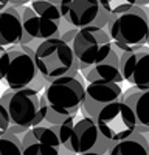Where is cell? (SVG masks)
I'll list each match as a JSON object with an SVG mask.
<instances>
[{
	"label": "cell",
	"mask_w": 149,
	"mask_h": 155,
	"mask_svg": "<svg viewBox=\"0 0 149 155\" xmlns=\"http://www.w3.org/2000/svg\"><path fill=\"white\" fill-rule=\"evenodd\" d=\"M106 31L110 34L112 42L123 51H134L149 45V22L141 6L112 12Z\"/></svg>",
	"instance_id": "6da1fadb"
},
{
	"label": "cell",
	"mask_w": 149,
	"mask_h": 155,
	"mask_svg": "<svg viewBox=\"0 0 149 155\" xmlns=\"http://www.w3.org/2000/svg\"><path fill=\"white\" fill-rule=\"evenodd\" d=\"M0 81L8 88H33L36 92H42L48 84L39 73L36 58L25 53L19 45L0 53Z\"/></svg>",
	"instance_id": "7a4b0ae2"
},
{
	"label": "cell",
	"mask_w": 149,
	"mask_h": 155,
	"mask_svg": "<svg viewBox=\"0 0 149 155\" xmlns=\"http://www.w3.org/2000/svg\"><path fill=\"white\" fill-rule=\"evenodd\" d=\"M36 65L47 82L64 76H78L79 61L73 47L61 37L42 41L36 50Z\"/></svg>",
	"instance_id": "3957f363"
},
{
	"label": "cell",
	"mask_w": 149,
	"mask_h": 155,
	"mask_svg": "<svg viewBox=\"0 0 149 155\" xmlns=\"http://www.w3.org/2000/svg\"><path fill=\"white\" fill-rule=\"evenodd\" d=\"M0 102L14 126L31 129L44 121L41 95L33 88H6L0 96Z\"/></svg>",
	"instance_id": "277c9868"
},
{
	"label": "cell",
	"mask_w": 149,
	"mask_h": 155,
	"mask_svg": "<svg viewBox=\"0 0 149 155\" xmlns=\"http://www.w3.org/2000/svg\"><path fill=\"white\" fill-rule=\"evenodd\" d=\"M44 95L53 112L62 116H76L82 107L85 95L84 76L79 71L78 76H64L55 79L47 84Z\"/></svg>",
	"instance_id": "5b68a950"
},
{
	"label": "cell",
	"mask_w": 149,
	"mask_h": 155,
	"mask_svg": "<svg viewBox=\"0 0 149 155\" xmlns=\"http://www.w3.org/2000/svg\"><path fill=\"white\" fill-rule=\"evenodd\" d=\"M22 16L23 30L34 39L47 41L51 37H59V27L62 14L61 9L47 2V0H34L30 6H14Z\"/></svg>",
	"instance_id": "8992f818"
},
{
	"label": "cell",
	"mask_w": 149,
	"mask_h": 155,
	"mask_svg": "<svg viewBox=\"0 0 149 155\" xmlns=\"http://www.w3.org/2000/svg\"><path fill=\"white\" fill-rule=\"evenodd\" d=\"M71 47L79 61V71H84L107 58L112 51V37L104 28H82Z\"/></svg>",
	"instance_id": "52a82bcc"
},
{
	"label": "cell",
	"mask_w": 149,
	"mask_h": 155,
	"mask_svg": "<svg viewBox=\"0 0 149 155\" xmlns=\"http://www.w3.org/2000/svg\"><path fill=\"white\" fill-rule=\"evenodd\" d=\"M99 130L112 143L126 140L137 132V121L132 109L124 99L115 101L104 107L96 118Z\"/></svg>",
	"instance_id": "ba28073f"
},
{
	"label": "cell",
	"mask_w": 149,
	"mask_h": 155,
	"mask_svg": "<svg viewBox=\"0 0 149 155\" xmlns=\"http://www.w3.org/2000/svg\"><path fill=\"white\" fill-rule=\"evenodd\" d=\"M110 146L112 141L103 135L98 123L92 118H82L74 124L67 149L76 155H106Z\"/></svg>",
	"instance_id": "9c48e42d"
},
{
	"label": "cell",
	"mask_w": 149,
	"mask_h": 155,
	"mask_svg": "<svg viewBox=\"0 0 149 155\" xmlns=\"http://www.w3.org/2000/svg\"><path fill=\"white\" fill-rule=\"evenodd\" d=\"M112 12L101 3V0H71L62 14L71 27L82 28H104L107 27Z\"/></svg>",
	"instance_id": "30bf717a"
},
{
	"label": "cell",
	"mask_w": 149,
	"mask_h": 155,
	"mask_svg": "<svg viewBox=\"0 0 149 155\" xmlns=\"http://www.w3.org/2000/svg\"><path fill=\"white\" fill-rule=\"evenodd\" d=\"M121 64V73L124 81L138 88H149V47H143L134 51H123L112 42Z\"/></svg>",
	"instance_id": "8fae6325"
},
{
	"label": "cell",
	"mask_w": 149,
	"mask_h": 155,
	"mask_svg": "<svg viewBox=\"0 0 149 155\" xmlns=\"http://www.w3.org/2000/svg\"><path fill=\"white\" fill-rule=\"evenodd\" d=\"M123 88L115 82H89L85 85L82 102V116L96 121L99 112L115 101L123 99Z\"/></svg>",
	"instance_id": "7c38bea8"
},
{
	"label": "cell",
	"mask_w": 149,
	"mask_h": 155,
	"mask_svg": "<svg viewBox=\"0 0 149 155\" xmlns=\"http://www.w3.org/2000/svg\"><path fill=\"white\" fill-rule=\"evenodd\" d=\"M20 138L23 155H59L62 147L59 137L44 126L31 127Z\"/></svg>",
	"instance_id": "4fadbf2b"
},
{
	"label": "cell",
	"mask_w": 149,
	"mask_h": 155,
	"mask_svg": "<svg viewBox=\"0 0 149 155\" xmlns=\"http://www.w3.org/2000/svg\"><path fill=\"white\" fill-rule=\"evenodd\" d=\"M81 74L84 76V79L87 82H115V84H120L124 81L123 73H121L120 56L114 48L107 54V58H104L103 61H99L98 64L92 65L90 68L81 71Z\"/></svg>",
	"instance_id": "5bb4252c"
},
{
	"label": "cell",
	"mask_w": 149,
	"mask_h": 155,
	"mask_svg": "<svg viewBox=\"0 0 149 155\" xmlns=\"http://www.w3.org/2000/svg\"><path fill=\"white\" fill-rule=\"evenodd\" d=\"M23 34L22 16L14 6L0 11V53L20 44Z\"/></svg>",
	"instance_id": "9a60e30c"
},
{
	"label": "cell",
	"mask_w": 149,
	"mask_h": 155,
	"mask_svg": "<svg viewBox=\"0 0 149 155\" xmlns=\"http://www.w3.org/2000/svg\"><path fill=\"white\" fill-rule=\"evenodd\" d=\"M123 99L129 104L137 121V132L149 130V88L131 87L123 93Z\"/></svg>",
	"instance_id": "2e32d148"
},
{
	"label": "cell",
	"mask_w": 149,
	"mask_h": 155,
	"mask_svg": "<svg viewBox=\"0 0 149 155\" xmlns=\"http://www.w3.org/2000/svg\"><path fill=\"white\" fill-rule=\"evenodd\" d=\"M109 155H149V146L143 134L135 132L126 140L112 143Z\"/></svg>",
	"instance_id": "e0dca14e"
},
{
	"label": "cell",
	"mask_w": 149,
	"mask_h": 155,
	"mask_svg": "<svg viewBox=\"0 0 149 155\" xmlns=\"http://www.w3.org/2000/svg\"><path fill=\"white\" fill-rule=\"evenodd\" d=\"M0 155H23L22 138L9 132L0 137Z\"/></svg>",
	"instance_id": "ac0fdd59"
},
{
	"label": "cell",
	"mask_w": 149,
	"mask_h": 155,
	"mask_svg": "<svg viewBox=\"0 0 149 155\" xmlns=\"http://www.w3.org/2000/svg\"><path fill=\"white\" fill-rule=\"evenodd\" d=\"M11 126V121H9V116H8V112L6 109L2 106V102H0V137H3L8 129Z\"/></svg>",
	"instance_id": "d6986e66"
},
{
	"label": "cell",
	"mask_w": 149,
	"mask_h": 155,
	"mask_svg": "<svg viewBox=\"0 0 149 155\" xmlns=\"http://www.w3.org/2000/svg\"><path fill=\"white\" fill-rule=\"evenodd\" d=\"M101 3L110 11V12H114L118 6L124 5V3H127L126 0H101Z\"/></svg>",
	"instance_id": "ffe728a7"
},
{
	"label": "cell",
	"mask_w": 149,
	"mask_h": 155,
	"mask_svg": "<svg viewBox=\"0 0 149 155\" xmlns=\"http://www.w3.org/2000/svg\"><path fill=\"white\" fill-rule=\"evenodd\" d=\"M47 2L56 5L59 9H61V14H64V11L67 9V6L71 3V0H47Z\"/></svg>",
	"instance_id": "44dd1931"
},
{
	"label": "cell",
	"mask_w": 149,
	"mask_h": 155,
	"mask_svg": "<svg viewBox=\"0 0 149 155\" xmlns=\"http://www.w3.org/2000/svg\"><path fill=\"white\" fill-rule=\"evenodd\" d=\"M28 130H30V129H27V127H22V126H14V124H11V126H9V129H8V132H9V134H14V135H19V137L25 135Z\"/></svg>",
	"instance_id": "7402d4cb"
},
{
	"label": "cell",
	"mask_w": 149,
	"mask_h": 155,
	"mask_svg": "<svg viewBox=\"0 0 149 155\" xmlns=\"http://www.w3.org/2000/svg\"><path fill=\"white\" fill-rule=\"evenodd\" d=\"M127 3L131 5H135V6H146L149 5V0H126Z\"/></svg>",
	"instance_id": "603a6c76"
},
{
	"label": "cell",
	"mask_w": 149,
	"mask_h": 155,
	"mask_svg": "<svg viewBox=\"0 0 149 155\" xmlns=\"http://www.w3.org/2000/svg\"><path fill=\"white\" fill-rule=\"evenodd\" d=\"M34 0H11V5L9 6H20V5H27V3H31Z\"/></svg>",
	"instance_id": "cb8c5ba5"
},
{
	"label": "cell",
	"mask_w": 149,
	"mask_h": 155,
	"mask_svg": "<svg viewBox=\"0 0 149 155\" xmlns=\"http://www.w3.org/2000/svg\"><path fill=\"white\" fill-rule=\"evenodd\" d=\"M9 5H11V0H0V11L6 9Z\"/></svg>",
	"instance_id": "d4e9b609"
},
{
	"label": "cell",
	"mask_w": 149,
	"mask_h": 155,
	"mask_svg": "<svg viewBox=\"0 0 149 155\" xmlns=\"http://www.w3.org/2000/svg\"><path fill=\"white\" fill-rule=\"evenodd\" d=\"M59 155H76V153H74V152H71V150H68L67 147H64V146H62V147H61V152H59Z\"/></svg>",
	"instance_id": "484cf974"
},
{
	"label": "cell",
	"mask_w": 149,
	"mask_h": 155,
	"mask_svg": "<svg viewBox=\"0 0 149 155\" xmlns=\"http://www.w3.org/2000/svg\"><path fill=\"white\" fill-rule=\"evenodd\" d=\"M143 137L146 138V141H147V146H149V130H147V132H144V134H143Z\"/></svg>",
	"instance_id": "4316f807"
},
{
	"label": "cell",
	"mask_w": 149,
	"mask_h": 155,
	"mask_svg": "<svg viewBox=\"0 0 149 155\" xmlns=\"http://www.w3.org/2000/svg\"><path fill=\"white\" fill-rule=\"evenodd\" d=\"M147 47H149V45H147Z\"/></svg>",
	"instance_id": "83f0119b"
}]
</instances>
